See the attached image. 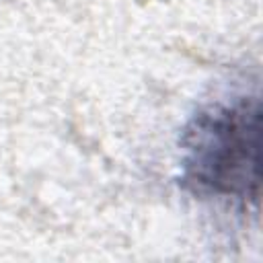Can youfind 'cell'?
<instances>
[{
  "label": "cell",
  "instance_id": "obj_1",
  "mask_svg": "<svg viewBox=\"0 0 263 263\" xmlns=\"http://www.w3.org/2000/svg\"><path fill=\"white\" fill-rule=\"evenodd\" d=\"M259 97L240 92L197 109L181 136V185L199 199L259 208Z\"/></svg>",
  "mask_w": 263,
  "mask_h": 263
}]
</instances>
